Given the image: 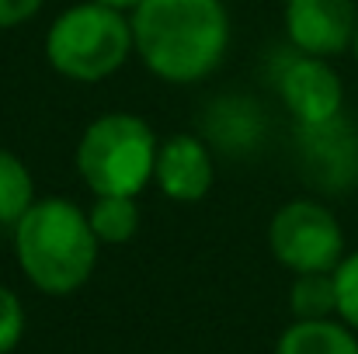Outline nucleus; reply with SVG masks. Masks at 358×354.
Returning a JSON list of instances; mask_svg holds the SVG:
<instances>
[{
	"mask_svg": "<svg viewBox=\"0 0 358 354\" xmlns=\"http://www.w3.org/2000/svg\"><path fill=\"white\" fill-rule=\"evenodd\" d=\"M132 52V24L129 17L105 3H77L66 7L45 31V59L49 66L77 84H98L122 70Z\"/></svg>",
	"mask_w": 358,
	"mask_h": 354,
	"instance_id": "obj_3",
	"label": "nucleus"
},
{
	"mask_svg": "<svg viewBox=\"0 0 358 354\" xmlns=\"http://www.w3.org/2000/svg\"><path fill=\"white\" fill-rule=\"evenodd\" d=\"M275 354H358V337L338 320H296L282 330Z\"/></svg>",
	"mask_w": 358,
	"mask_h": 354,
	"instance_id": "obj_11",
	"label": "nucleus"
},
{
	"mask_svg": "<svg viewBox=\"0 0 358 354\" xmlns=\"http://www.w3.org/2000/svg\"><path fill=\"white\" fill-rule=\"evenodd\" d=\"M157 135L139 115L108 112L94 118L77 142V174L94 195L136 198L153 181Z\"/></svg>",
	"mask_w": 358,
	"mask_h": 354,
	"instance_id": "obj_4",
	"label": "nucleus"
},
{
	"mask_svg": "<svg viewBox=\"0 0 358 354\" xmlns=\"http://www.w3.org/2000/svg\"><path fill=\"white\" fill-rule=\"evenodd\" d=\"M24 337V306L21 299L0 285V354H10Z\"/></svg>",
	"mask_w": 358,
	"mask_h": 354,
	"instance_id": "obj_16",
	"label": "nucleus"
},
{
	"mask_svg": "<svg viewBox=\"0 0 358 354\" xmlns=\"http://www.w3.org/2000/svg\"><path fill=\"white\" fill-rule=\"evenodd\" d=\"M296 160L303 177L331 195L358 184V125L341 115L320 125H296Z\"/></svg>",
	"mask_w": 358,
	"mask_h": 354,
	"instance_id": "obj_7",
	"label": "nucleus"
},
{
	"mask_svg": "<svg viewBox=\"0 0 358 354\" xmlns=\"http://www.w3.org/2000/svg\"><path fill=\"white\" fill-rule=\"evenodd\" d=\"M271 84L296 125H320L345 112V84L320 56H306L292 45L285 52H275Z\"/></svg>",
	"mask_w": 358,
	"mask_h": 354,
	"instance_id": "obj_6",
	"label": "nucleus"
},
{
	"mask_svg": "<svg viewBox=\"0 0 358 354\" xmlns=\"http://www.w3.org/2000/svg\"><path fill=\"white\" fill-rule=\"evenodd\" d=\"M87 223L98 236V243H129L139 230V205L129 195H98Z\"/></svg>",
	"mask_w": 358,
	"mask_h": 354,
	"instance_id": "obj_12",
	"label": "nucleus"
},
{
	"mask_svg": "<svg viewBox=\"0 0 358 354\" xmlns=\"http://www.w3.org/2000/svg\"><path fill=\"white\" fill-rule=\"evenodd\" d=\"M153 181L171 202H202L213 188V153L202 135L178 132L157 146Z\"/></svg>",
	"mask_w": 358,
	"mask_h": 354,
	"instance_id": "obj_9",
	"label": "nucleus"
},
{
	"mask_svg": "<svg viewBox=\"0 0 358 354\" xmlns=\"http://www.w3.org/2000/svg\"><path fill=\"white\" fill-rule=\"evenodd\" d=\"M35 205V181L21 156L0 149V226H14Z\"/></svg>",
	"mask_w": 358,
	"mask_h": 354,
	"instance_id": "obj_13",
	"label": "nucleus"
},
{
	"mask_svg": "<svg viewBox=\"0 0 358 354\" xmlns=\"http://www.w3.org/2000/svg\"><path fill=\"white\" fill-rule=\"evenodd\" d=\"M129 24L132 49L146 70L167 84L206 80L230 45L223 0H139Z\"/></svg>",
	"mask_w": 358,
	"mask_h": 354,
	"instance_id": "obj_1",
	"label": "nucleus"
},
{
	"mask_svg": "<svg viewBox=\"0 0 358 354\" xmlns=\"http://www.w3.org/2000/svg\"><path fill=\"white\" fill-rule=\"evenodd\" d=\"M334 292H338V316L345 327L358 334V250L345 253L334 267Z\"/></svg>",
	"mask_w": 358,
	"mask_h": 354,
	"instance_id": "obj_15",
	"label": "nucleus"
},
{
	"mask_svg": "<svg viewBox=\"0 0 358 354\" xmlns=\"http://www.w3.org/2000/svg\"><path fill=\"white\" fill-rule=\"evenodd\" d=\"M94 3H105V7H115V10H132L139 0H94Z\"/></svg>",
	"mask_w": 358,
	"mask_h": 354,
	"instance_id": "obj_18",
	"label": "nucleus"
},
{
	"mask_svg": "<svg viewBox=\"0 0 358 354\" xmlns=\"http://www.w3.org/2000/svg\"><path fill=\"white\" fill-rule=\"evenodd\" d=\"M10 230L17 264L38 292L70 295L94 274L101 243L80 205L66 198H35Z\"/></svg>",
	"mask_w": 358,
	"mask_h": 354,
	"instance_id": "obj_2",
	"label": "nucleus"
},
{
	"mask_svg": "<svg viewBox=\"0 0 358 354\" xmlns=\"http://www.w3.org/2000/svg\"><path fill=\"white\" fill-rule=\"evenodd\" d=\"M268 135V118H264V108L250 98H240V94H230V98H220L209 105L206 112V139L230 153V156H243V153H254Z\"/></svg>",
	"mask_w": 358,
	"mask_h": 354,
	"instance_id": "obj_10",
	"label": "nucleus"
},
{
	"mask_svg": "<svg viewBox=\"0 0 358 354\" xmlns=\"http://www.w3.org/2000/svg\"><path fill=\"white\" fill-rule=\"evenodd\" d=\"M289 309L296 320H331L338 313L334 271L296 274V281L289 288Z\"/></svg>",
	"mask_w": 358,
	"mask_h": 354,
	"instance_id": "obj_14",
	"label": "nucleus"
},
{
	"mask_svg": "<svg viewBox=\"0 0 358 354\" xmlns=\"http://www.w3.org/2000/svg\"><path fill=\"white\" fill-rule=\"evenodd\" d=\"M352 49H355V59H358V35H355V45H352Z\"/></svg>",
	"mask_w": 358,
	"mask_h": 354,
	"instance_id": "obj_19",
	"label": "nucleus"
},
{
	"mask_svg": "<svg viewBox=\"0 0 358 354\" xmlns=\"http://www.w3.org/2000/svg\"><path fill=\"white\" fill-rule=\"evenodd\" d=\"M268 250L292 274L334 271L345 257V233L327 205L313 198H296L271 216Z\"/></svg>",
	"mask_w": 358,
	"mask_h": 354,
	"instance_id": "obj_5",
	"label": "nucleus"
},
{
	"mask_svg": "<svg viewBox=\"0 0 358 354\" xmlns=\"http://www.w3.org/2000/svg\"><path fill=\"white\" fill-rule=\"evenodd\" d=\"M285 35L292 49L331 59L355 45V0H285Z\"/></svg>",
	"mask_w": 358,
	"mask_h": 354,
	"instance_id": "obj_8",
	"label": "nucleus"
},
{
	"mask_svg": "<svg viewBox=\"0 0 358 354\" xmlns=\"http://www.w3.org/2000/svg\"><path fill=\"white\" fill-rule=\"evenodd\" d=\"M45 0H0V28H14L21 21H28L31 14H38Z\"/></svg>",
	"mask_w": 358,
	"mask_h": 354,
	"instance_id": "obj_17",
	"label": "nucleus"
}]
</instances>
